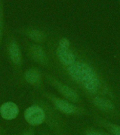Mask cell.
<instances>
[{
	"mask_svg": "<svg viewBox=\"0 0 120 135\" xmlns=\"http://www.w3.org/2000/svg\"><path fill=\"white\" fill-rule=\"evenodd\" d=\"M93 70V69L90 65L80 61H76L72 65L67 67V71L72 80L79 83H81L84 78Z\"/></svg>",
	"mask_w": 120,
	"mask_h": 135,
	"instance_id": "1",
	"label": "cell"
},
{
	"mask_svg": "<svg viewBox=\"0 0 120 135\" xmlns=\"http://www.w3.org/2000/svg\"><path fill=\"white\" fill-rule=\"evenodd\" d=\"M25 119L30 125H39L45 120V113L42 108L37 105H32L25 111Z\"/></svg>",
	"mask_w": 120,
	"mask_h": 135,
	"instance_id": "2",
	"label": "cell"
},
{
	"mask_svg": "<svg viewBox=\"0 0 120 135\" xmlns=\"http://www.w3.org/2000/svg\"><path fill=\"white\" fill-rule=\"evenodd\" d=\"M81 84L88 92L95 94L98 91L101 82L97 74L95 73L94 70H93L84 78V80L81 82Z\"/></svg>",
	"mask_w": 120,
	"mask_h": 135,
	"instance_id": "3",
	"label": "cell"
},
{
	"mask_svg": "<svg viewBox=\"0 0 120 135\" xmlns=\"http://www.w3.org/2000/svg\"><path fill=\"white\" fill-rule=\"evenodd\" d=\"M52 83L56 87L59 92L61 93L65 99H67V101L70 102H77L79 101V96L77 93L70 86L55 80H52Z\"/></svg>",
	"mask_w": 120,
	"mask_h": 135,
	"instance_id": "4",
	"label": "cell"
},
{
	"mask_svg": "<svg viewBox=\"0 0 120 135\" xmlns=\"http://www.w3.org/2000/svg\"><path fill=\"white\" fill-rule=\"evenodd\" d=\"M19 114L18 105L11 101L3 103L0 106V115L4 120H11L17 118Z\"/></svg>",
	"mask_w": 120,
	"mask_h": 135,
	"instance_id": "5",
	"label": "cell"
},
{
	"mask_svg": "<svg viewBox=\"0 0 120 135\" xmlns=\"http://www.w3.org/2000/svg\"><path fill=\"white\" fill-rule=\"evenodd\" d=\"M56 52L61 63L66 67H69L77 61L76 56L69 49L58 47Z\"/></svg>",
	"mask_w": 120,
	"mask_h": 135,
	"instance_id": "6",
	"label": "cell"
},
{
	"mask_svg": "<svg viewBox=\"0 0 120 135\" xmlns=\"http://www.w3.org/2000/svg\"><path fill=\"white\" fill-rule=\"evenodd\" d=\"M53 103L54 104L55 107L63 113L73 114L77 111V108L75 105L67 100L54 98L53 99Z\"/></svg>",
	"mask_w": 120,
	"mask_h": 135,
	"instance_id": "7",
	"label": "cell"
},
{
	"mask_svg": "<svg viewBox=\"0 0 120 135\" xmlns=\"http://www.w3.org/2000/svg\"><path fill=\"white\" fill-rule=\"evenodd\" d=\"M9 56L13 63L16 65H20L22 61V54L19 44L15 41H13L8 48Z\"/></svg>",
	"mask_w": 120,
	"mask_h": 135,
	"instance_id": "8",
	"label": "cell"
},
{
	"mask_svg": "<svg viewBox=\"0 0 120 135\" xmlns=\"http://www.w3.org/2000/svg\"><path fill=\"white\" fill-rule=\"evenodd\" d=\"M32 58L37 63H44L46 61V55L44 49L40 45L32 44L29 48Z\"/></svg>",
	"mask_w": 120,
	"mask_h": 135,
	"instance_id": "9",
	"label": "cell"
},
{
	"mask_svg": "<svg viewBox=\"0 0 120 135\" xmlns=\"http://www.w3.org/2000/svg\"><path fill=\"white\" fill-rule=\"evenodd\" d=\"M93 102L97 108L105 111H111L115 108L113 103L109 101V99L100 96L95 97L93 99Z\"/></svg>",
	"mask_w": 120,
	"mask_h": 135,
	"instance_id": "10",
	"label": "cell"
},
{
	"mask_svg": "<svg viewBox=\"0 0 120 135\" xmlns=\"http://www.w3.org/2000/svg\"><path fill=\"white\" fill-rule=\"evenodd\" d=\"M25 79L27 82L29 84H36L39 82L41 75H40L39 72L37 70L31 68L25 72Z\"/></svg>",
	"mask_w": 120,
	"mask_h": 135,
	"instance_id": "11",
	"label": "cell"
},
{
	"mask_svg": "<svg viewBox=\"0 0 120 135\" xmlns=\"http://www.w3.org/2000/svg\"><path fill=\"white\" fill-rule=\"evenodd\" d=\"M27 35L31 40L38 43L43 42L45 40V36L42 31L37 29H29L27 31Z\"/></svg>",
	"mask_w": 120,
	"mask_h": 135,
	"instance_id": "12",
	"label": "cell"
},
{
	"mask_svg": "<svg viewBox=\"0 0 120 135\" xmlns=\"http://www.w3.org/2000/svg\"><path fill=\"white\" fill-rule=\"evenodd\" d=\"M70 42L66 38H62L60 40L58 43V47L63 49H69Z\"/></svg>",
	"mask_w": 120,
	"mask_h": 135,
	"instance_id": "13",
	"label": "cell"
},
{
	"mask_svg": "<svg viewBox=\"0 0 120 135\" xmlns=\"http://www.w3.org/2000/svg\"><path fill=\"white\" fill-rule=\"evenodd\" d=\"M110 130L114 135H120V125L112 124L110 127Z\"/></svg>",
	"mask_w": 120,
	"mask_h": 135,
	"instance_id": "14",
	"label": "cell"
},
{
	"mask_svg": "<svg viewBox=\"0 0 120 135\" xmlns=\"http://www.w3.org/2000/svg\"><path fill=\"white\" fill-rule=\"evenodd\" d=\"M86 135H105V134H103L99 132H97V131L91 130L87 132Z\"/></svg>",
	"mask_w": 120,
	"mask_h": 135,
	"instance_id": "15",
	"label": "cell"
},
{
	"mask_svg": "<svg viewBox=\"0 0 120 135\" xmlns=\"http://www.w3.org/2000/svg\"><path fill=\"white\" fill-rule=\"evenodd\" d=\"M2 21H1V19H0V41H1V37H2Z\"/></svg>",
	"mask_w": 120,
	"mask_h": 135,
	"instance_id": "16",
	"label": "cell"
},
{
	"mask_svg": "<svg viewBox=\"0 0 120 135\" xmlns=\"http://www.w3.org/2000/svg\"><path fill=\"white\" fill-rule=\"evenodd\" d=\"M24 135H31V134H28V133H27V134H24Z\"/></svg>",
	"mask_w": 120,
	"mask_h": 135,
	"instance_id": "17",
	"label": "cell"
}]
</instances>
